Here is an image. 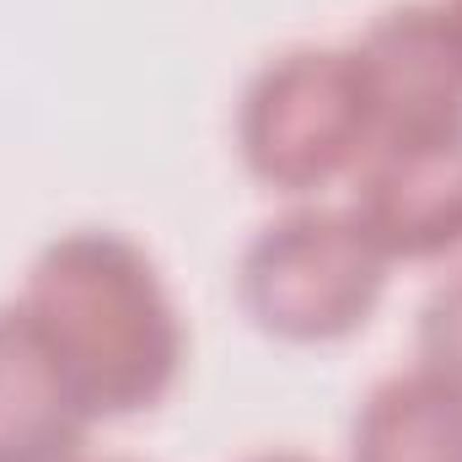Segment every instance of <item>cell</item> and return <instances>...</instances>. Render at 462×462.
Returning a JSON list of instances; mask_svg holds the SVG:
<instances>
[{"mask_svg":"<svg viewBox=\"0 0 462 462\" xmlns=\"http://www.w3.org/2000/svg\"><path fill=\"white\" fill-rule=\"evenodd\" d=\"M382 134L462 129V38L447 11H387L355 54Z\"/></svg>","mask_w":462,"mask_h":462,"instance_id":"5b68a950","label":"cell"},{"mask_svg":"<svg viewBox=\"0 0 462 462\" xmlns=\"http://www.w3.org/2000/svg\"><path fill=\"white\" fill-rule=\"evenodd\" d=\"M22 318L60 360L87 414L156 403L178 371V318L151 263L103 231L65 236L38 258Z\"/></svg>","mask_w":462,"mask_h":462,"instance_id":"6da1fadb","label":"cell"},{"mask_svg":"<svg viewBox=\"0 0 462 462\" xmlns=\"http://www.w3.org/2000/svg\"><path fill=\"white\" fill-rule=\"evenodd\" d=\"M258 462H301V457H258Z\"/></svg>","mask_w":462,"mask_h":462,"instance_id":"30bf717a","label":"cell"},{"mask_svg":"<svg viewBox=\"0 0 462 462\" xmlns=\"http://www.w3.org/2000/svg\"><path fill=\"white\" fill-rule=\"evenodd\" d=\"M425 360L441 382L462 387V280L447 285L425 312Z\"/></svg>","mask_w":462,"mask_h":462,"instance_id":"ba28073f","label":"cell"},{"mask_svg":"<svg viewBox=\"0 0 462 462\" xmlns=\"http://www.w3.org/2000/svg\"><path fill=\"white\" fill-rule=\"evenodd\" d=\"M447 16H452V27H457V38H462V0H452V11H447Z\"/></svg>","mask_w":462,"mask_h":462,"instance_id":"9c48e42d","label":"cell"},{"mask_svg":"<svg viewBox=\"0 0 462 462\" xmlns=\"http://www.w3.org/2000/svg\"><path fill=\"white\" fill-rule=\"evenodd\" d=\"M355 221L382 253L403 258L462 242V129L382 134L355 189Z\"/></svg>","mask_w":462,"mask_h":462,"instance_id":"277c9868","label":"cell"},{"mask_svg":"<svg viewBox=\"0 0 462 462\" xmlns=\"http://www.w3.org/2000/svg\"><path fill=\"white\" fill-rule=\"evenodd\" d=\"M87 409L22 312H0V462H70Z\"/></svg>","mask_w":462,"mask_h":462,"instance_id":"8992f818","label":"cell"},{"mask_svg":"<svg viewBox=\"0 0 462 462\" xmlns=\"http://www.w3.org/2000/svg\"><path fill=\"white\" fill-rule=\"evenodd\" d=\"M355 462H462V387L436 371L376 387L355 425Z\"/></svg>","mask_w":462,"mask_h":462,"instance_id":"52a82bcc","label":"cell"},{"mask_svg":"<svg viewBox=\"0 0 462 462\" xmlns=\"http://www.w3.org/2000/svg\"><path fill=\"white\" fill-rule=\"evenodd\" d=\"M376 129L355 54L301 49L274 60L242 108V151L274 189H312L365 151Z\"/></svg>","mask_w":462,"mask_h":462,"instance_id":"7a4b0ae2","label":"cell"},{"mask_svg":"<svg viewBox=\"0 0 462 462\" xmlns=\"http://www.w3.org/2000/svg\"><path fill=\"white\" fill-rule=\"evenodd\" d=\"M376 291L382 247L345 216H291L263 231L242 263L253 318L291 339L349 334L376 307Z\"/></svg>","mask_w":462,"mask_h":462,"instance_id":"3957f363","label":"cell"}]
</instances>
